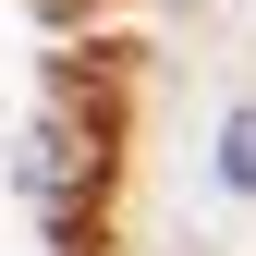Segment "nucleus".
I'll list each match as a JSON object with an SVG mask.
<instances>
[{"instance_id": "nucleus-1", "label": "nucleus", "mask_w": 256, "mask_h": 256, "mask_svg": "<svg viewBox=\"0 0 256 256\" xmlns=\"http://www.w3.org/2000/svg\"><path fill=\"white\" fill-rule=\"evenodd\" d=\"M220 183H232V196H256V110L220 122Z\"/></svg>"}]
</instances>
